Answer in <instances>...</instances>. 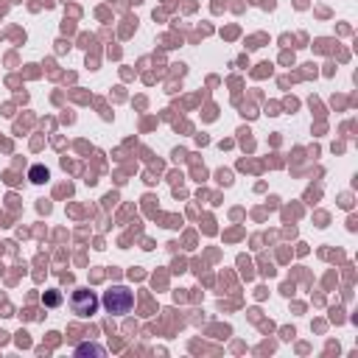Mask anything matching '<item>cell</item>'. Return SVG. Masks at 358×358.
Masks as SVG:
<instances>
[{
    "label": "cell",
    "mask_w": 358,
    "mask_h": 358,
    "mask_svg": "<svg viewBox=\"0 0 358 358\" xmlns=\"http://www.w3.org/2000/svg\"><path fill=\"white\" fill-rule=\"evenodd\" d=\"M101 305H104L112 316H123V313H129V311H132V305H134V294H132L126 286H112L109 291H104Z\"/></svg>",
    "instance_id": "obj_1"
},
{
    "label": "cell",
    "mask_w": 358,
    "mask_h": 358,
    "mask_svg": "<svg viewBox=\"0 0 358 358\" xmlns=\"http://www.w3.org/2000/svg\"><path fill=\"white\" fill-rule=\"evenodd\" d=\"M87 352L104 355V347H98V344H90V347H87V344H84V347H79V350H76V355H87Z\"/></svg>",
    "instance_id": "obj_4"
},
{
    "label": "cell",
    "mask_w": 358,
    "mask_h": 358,
    "mask_svg": "<svg viewBox=\"0 0 358 358\" xmlns=\"http://www.w3.org/2000/svg\"><path fill=\"white\" fill-rule=\"evenodd\" d=\"M45 179H48V171L40 168V165H34L31 168V182H45Z\"/></svg>",
    "instance_id": "obj_3"
},
{
    "label": "cell",
    "mask_w": 358,
    "mask_h": 358,
    "mask_svg": "<svg viewBox=\"0 0 358 358\" xmlns=\"http://www.w3.org/2000/svg\"><path fill=\"white\" fill-rule=\"evenodd\" d=\"M70 308L76 316H93L95 308H98V297L90 291V288H79L73 297H70Z\"/></svg>",
    "instance_id": "obj_2"
},
{
    "label": "cell",
    "mask_w": 358,
    "mask_h": 358,
    "mask_svg": "<svg viewBox=\"0 0 358 358\" xmlns=\"http://www.w3.org/2000/svg\"><path fill=\"white\" fill-rule=\"evenodd\" d=\"M45 302H48V305H56V302H59V294H48Z\"/></svg>",
    "instance_id": "obj_5"
}]
</instances>
